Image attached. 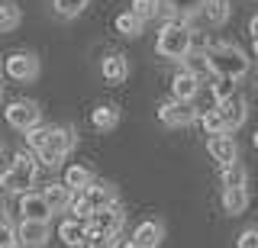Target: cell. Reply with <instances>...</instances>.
I'll list each match as a JSON object with an SVG mask.
<instances>
[{"instance_id": "cell-11", "label": "cell", "mask_w": 258, "mask_h": 248, "mask_svg": "<svg viewBox=\"0 0 258 248\" xmlns=\"http://www.w3.org/2000/svg\"><path fill=\"white\" fill-rule=\"evenodd\" d=\"M48 238H52V232H48V222L23 219L20 226H16V245H23V248H45Z\"/></svg>"}, {"instance_id": "cell-4", "label": "cell", "mask_w": 258, "mask_h": 248, "mask_svg": "<svg viewBox=\"0 0 258 248\" xmlns=\"http://www.w3.org/2000/svg\"><path fill=\"white\" fill-rule=\"evenodd\" d=\"M75 145H78V132L71 126H48L45 145L36 151V161L45 164V168H58L75 151Z\"/></svg>"}, {"instance_id": "cell-20", "label": "cell", "mask_w": 258, "mask_h": 248, "mask_svg": "<svg viewBox=\"0 0 258 248\" xmlns=\"http://www.w3.org/2000/svg\"><path fill=\"white\" fill-rule=\"evenodd\" d=\"M103 81H110V84H123L126 77H129V61H126V55H107L103 58Z\"/></svg>"}, {"instance_id": "cell-18", "label": "cell", "mask_w": 258, "mask_h": 248, "mask_svg": "<svg viewBox=\"0 0 258 248\" xmlns=\"http://www.w3.org/2000/svg\"><path fill=\"white\" fill-rule=\"evenodd\" d=\"M84 235H87V226H84V219H64L61 226H58V238L64 242V248H84Z\"/></svg>"}, {"instance_id": "cell-28", "label": "cell", "mask_w": 258, "mask_h": 248, "mask_svg": "<svg viewBox=\"0 0 258 248\" xmlns=\"http://www.w3.org/2000/svg\"><path fill=\"white\" fill-rule=\"evenodd\" d=\"M197 123H200V129H204L207 135H220V132H229V129H226V123H223V116L216 113V110H207V113H197Z\"/></svg>"}, {"instance_id": "cell-21", "label": "cell", "mask_w": 258, "mask_h": 248, "mask_svg": "<svg viewBox=\"0 0 258 248\" xmlns=\"http://www.w3.org/2000/svg\"><path fill=\"white\" fill-rule=\"evenodd\" d=\"M223 210L229 216H242L248 210V187H223Z\"/></svg>"}, {"instance_id": "cell-19", "label": "cell", "mask_w": 258, "mask_h": 248, "mask_svg": "<svg viewBox=\"0 0 258 248\" xmlns=\"http://www.w3.org/2000/svg\"><path fill=\"white\" fill-rule=\"evenodd\" d=\"M91 126L100 132H110L119 126V107H113V103H100V107L91 110Z\"/></svg>"}, {"instance_id": "cell-40", "label": "cell", "mask_w": 258, "mask_h": 248, "mask_svg": "<svg viewBox=\"0 0 258 248\" xmlns=\"http://www.w3.org/2000/svg\"><path fill=\"white\" fill-rule=\"evenodd\" d=\"M252 145H255V148H258V129H255V135H252Z\"/></svg>"}, {"instance_id": "cell-6", "label": "cell", "mask_w": 258, "mask_h": 248, "mask_svg": "<svg viewBox=\"0 0 258 248\" xmlns=\"http://www.w3.org/2000/svg\"><path fill=\"white\" fill-rule=\"evenodd\" d=\"M4 119H7V126L26 132V129H32V126L42 123V110H39L36 100H13V103H7Z\"/></svg>"}, {"instance_id": "cell-24", "label": "cell", "mask_w": 258, "mask_h": 248, "mask_svg": "<svg viewBox=\"0 0 258 248\" xmlns=\"http://www.w3.org/2000/svg\"><path fill=\"white\" fill-rule=\"evenodd\" d=\"M23 13L20 7L13 4V0H0V33H13L16 26H20Z\"/></svg>"}, {"instance_id": "cell-43", "label": "cell", "mask_w": 258, "mask_h": 248, "mask_svg": "<svg viewBox=\"0 0 258 248\" xmlns=\"http://www.w3.org/2000/svg\"><path fill=\"white\" fill-rule=\"evenodd\" d=\"M0 74H4V65H0Z\"/></svg>"}, {"instance_id": "cell-12", "label": "cell", "mask_w": 258, "mask_h": 248, "mask_svg": "<svg viewBox=\"0 0 258 248\" xmlns=\"http://www.w3.org/2000/svg\"><path fill=\"white\" fill-rule=\"evenodd\" d=\"M207 151H210V158L220 161V164H229V161L239 158V145H236V139H232L229 132L210 135V139H207Z\"/></svg>"}, {"instance_id": "cell-34", "label": "cell", "mask_w": 258, "mask_h": 248, "mask_svg": "<svg viewBox=\"0 0 258 248\" xmlns=\"http://www.w3.org/2000/svg\"><path fill=\"white\" fill-rule=\"evenodd\" d=\"M0 248H16V229L10 222H0Z\"/></svg>"}, {"instance_id": "cell-8", "label": "cell", "mask_w": 258, "mask_h": 248, "mask_svg": "<svg viewBox=\"0 0 258 248\" xmlns=\"http://www.w3.org/2000/svg\"><path fill=\"white\" fill-rule=\"evenodd\" d=\"M216 113L223 116V123H226V129H239L242 123H245V116H248V103L245 97H242L239 91H232V94H226L223 100H216Z\"/></svg>"}, {"instance_id": "cell-27", "label": "cell", "mask_w": 258, "mask_h": 248, "mask_svg": "<svg viewBox=\"0 0 258 248\" xmlns=\"http://www.w3.org/2000/svg\"><path fill=\"white\" fill-rule=\"evenodd\" d=\"M91 181H94V174L87 171L84 164H71L68 171H64V184H68L71 190H84V187H87Z\"/></svg>"}, {"instance_id": "cell-31", "label": "cell", "mask_w": 258, "mask_h": 248, "mask_svg": "<svg viewBox=\"0 0 258 248\" xmlns=\"http://www.w3.org/2000/svg\"><path fill=\"white\" fill-rule=\"evenodd\" d=\"M181 61H184V68H187L190 74H197V77H200V74H207V71H210V68H207V55H194V49H190L187 55H184Z\"/></svg>"}, {"instance_id": "cell-10", "label": "cell", "mask_w": 258, "mask_h": 248, "mask_svg": "<svg viewBox=\"0 0 258 248\" xmlns=\"http://www.w3.org/2000/svg\"><path fill=\"white\" fill-rule=\"evenodd\" d=\"M123 222H126V213H123V206H119V200H116V203L91 213L84 219V226L94 229V232H123Z\"/></svg>"}, {"instance_id": "cell-33", "label": "cell", "mask_w": 258, "mask_h": 248, "mask_svg": "<svg viewBox=\"0 0 258 248\" xmlns=\"http://www.w3.org/2000/svg\"><path fill=\"white\" fill-rule=\"evenodd\" d=\"M236 248H258V226L242 229L239 238H236Z\"/></svg>"}, {"instance_id": "cell-1", "label": "cell", "mask_w": 258, "mask_h": 248, "mask_svg": "<svg viewBox=\"0 0 258 248\" xmlns=\"http://www.w3.org/2000/svg\"><path fill=\"white\" fill-rule=\"evenodd\" d=\"M207 55V68L213 77H229V81H239V77L248 74V68H252V58H248L245 52L239 49V45H229V42H220L213 45Z\"/></svg>"}, {"instance_id": "cell-9", "label": "cell", "mask_w": 258, "mask_h": 248, "mask_svg": "<svg viewBox=\"0 0 258 248\" xmlns=\"http://www.w3.org/2000/svg\"><path fill=\"white\" fill-rule=\"evenodd\" d=\"M4 74L13 81H36L39 77V58L32 52H13L4 58Z\"/></svg>"}, {"instance_id": "cell-3", "label": "cell", "mask_w": 258, "mask_h": 248, "mask_svg": "<svg viewBox=\"0 0 258 248\" xmlns=\"http://www.w3.org/2000/svg\"><path fill=\"white\" fill-rule=\"evenodd\" d=\"M190 49H194V29L184 20H168L165 26H161L158 39H155V52L161 58L181 61Z\"/></svg>"}, {"instance_id": "cell-39", "label": "cell", "mask_w": 258, "mask_h": 248, "mask_svg": "<svg viewBox=\"0 0 258 248\" xmlns=\"http://www.w3.org/2000/svg\"><path fill=\"white\" fill-rule=\"evenodd\" d=\"M252 52H255V58H258V39H255V42H252Z\"/></svg>"}, {"instance_id": "cell-14", "label": "cell", "mask_w": 258, "mask_h": 248, "mask_svg": "<svg viewBox=\"0 0 258 248\" xmlns=\"http://www.w3.org/2000/svg\"><path fill=\"white\" fill-rule=\"evenodd\" d=\"M42 197H45V203H48V210H52V213H64L71 206L75 190H71L64 181H55V184H45V187H42Z\"/></svg>"}, {"instance_id": "cell-30", "label": "cell", "mask_w": 258, "mask_h": 248, "mask_svg": "<svg viewBox=\"0 0 258 248\" xmlns=\"http://www.w3.org/2000/svg\"><path fill=\"white\" fill-rule=\"evenodd\" d=\"M129 10H133L136 17L145 23V20H155L158 13H161V4H158V0H133V7H129Z\"/></svg>"}, {"instance_id": "cell-35", "label": "cell", "mask_w": 258, "mask_h": 248, "mask_svg": "<svg viewBox=\"0 0 258 248\" xmlns=\"http://www.w3.org/2000/svg\"><path fill=\"white\" fill-rule=\"evenodd\" d=\"M232 84H236V81H229V77H216V81H213V97H216V100H223L226 94L236 91Z\"/></svg>"}, {"instance_id": "cell-29", "label": "cell", "mask_w": 258, "mask_h": 248, "mask_svg": "<svg viewBox=\"0 0 258 248\" xmlns=\"http://www.w3.org/2000/svg\"><path fill=\"white\" fill-rule=\"evenodd\" d=\"M87 4H91V0H52L55 13H58V17H64V20L81 17V13L87 10Z\"/></svg>"}, {"instance_id": "cell-5", "label": "cell", "mask_w": 258, "mask_h": 248, "mask_svg": "<svg viewBox=\"0 0 258 248\" xmlns=\"http://www.w3.org/2000/svg\"><path fill=\"white\" fill-rule=\"evenodd\" d=\"M116 203V190L110 187V184H97L91 181L84 190H75V197H71V206L68 210L75 213V219H87L91 213L103 210V206Z\"/></svg>"}, {"instance_id": "cell-17", "label": "cell", "mask_w": 258, "mask_h": 248, "mask_svg": "<svg viewBox=\"0 0 258 248\" xmlns=\"http://www.w3.org/2000/svg\"><path fill=\"white\" fill-rule=\"evenodd\" d=\"M158 4H161V13H168V17H174V20H190L194 13L204 10L207 0H158Z\"/></svg>"}, {"instance_id": "cell-16", "label": "cell", "mask_w": 258, "mask_h": 248, "mask_svg": "<svg viewBox=\"0 0 258 248\" xmlns=\"http://www.w3.org/2000/svg\"><path fill=\"white\" fill-rule=\"evenodd\" d=\"M161 238H165V226L158 219H142L133 232V242H139L142 248H158Z\"/></svg>"}, {"instance_id": "cell-22", "label": "cell", "mask_w": 258, "mask_h": 248, "mask_svg": "<svg viewBox=\"0 0 258 248\" xmlns=\"http://www.w3.org/2000/svg\"><path fill=\"white\" fill-rule=\"evenodd\" d=\"M220 178H223V187H245L248 171L239 161H229V164H220Z\"/></svg>"}, {"instance_id": "cell-13", "label": "cell", "mask_w": 258, "mask_h": 248, "mask_svg": "<svg viewBox=\"0 0 258 248\" xmlns=\"http://www.w3.org/2000/svg\"><path fill=\"white\" fill-rule=\"evenodd\" d=\"M20 216H23V219L48 222V219H52V210H48V203H45L42 194H36V190H26V194L20 197Z\"/></svg>"}, {"instance_id": "cell-15", "label": "cell", "mask_w": 258, "mask_h": 248, "mask_svg": "<svg viewBox=\"0 0 258 248\" xmlns=\"http://www.w3.org/2000/svg\"><path fill=\"white\" fill-rule=\"evenodd\" d=\"M197 91H200V77L190 74L187 68H181V71L171 77V97H174V100H187V103H190L194 97H197Z\"/></svg>"}, {"instance_id": "cell-26", "label": "cell", "mask_w": 258, "mask_h": 248, "mask_svg": "<svg viewBox=\"0 0 258 248\" xmlns=\"http://www.w3.org/2000/svg\"><path fill=\"white\" fill-rule=\"evenodd\" d=\"M119 245V232H94L87 229L84 235V248H116Z\"/></svg>"}, {"instance_id": "cell-25", "label": "cell", "mask_w": 258, "mask_h": 248, "mask_svg": "<svg viewBox=\"0 0 258 248\" xmlns=\"http://www.w3.org/2000/svg\"><path fill=\"white\" fill-rule=\"evenodd\" d=\"M142 26H145V23L136 17L133 10H126V13H119V17H116V33H119V36H126V39L142 36Z\"/></svg>"}, {"instance_id": "cell-23", "label": "cell", "mask_w": 258, "mask_h": 248, "mask_svg": "<svg viewBox=\"0 0 258 248\" xmlns=\"http://www.w3.org/2000/svg\"><path fill=\"white\" fill-rule=\"evenodd\" d=\"M204 10H207V20L213 23V26H223V23L232 17V0H207Z\"/></svg>"}, {"instance_id": "cell-2", "label": "cell", "mask_w": 258, "mask_h": 248, "mask_svg": "<svg viewBox=\"0 0 258 248\" xmlns=\"http://www.w3.org/2000/svg\"><path fill=\"white\" fill-rule=\"evenodd\" d=\"M36 178H39V161L32 158V151H16L13 164L0 174V190L10 197H23L26 190L36 187Z\"/></svg>"}, {"instance_id": "cell-37", "label": "cell", "mask_w": 258, "mask_h": 248, "mask_svg": "<svg viewBox=\"0 0 258 248\" xmlns=\"http://www.w3.org/2000/svg\"><path fill=\"white\" fill-rule=\"evenodd\" d=\"M0 222H10V213H7V203L0 200Z\"/></svg>"}, {"instance_id": "cell-7", "label": "cell", "mask_w": 258, "mask_h": 248, "mask_svg": "<svg viewBox=\"0 0 258 248\" xmlns=\"http://www.w3.org/2000/svg\"><path fill=\"white\" fill-rule=\"evenodd\" d=\"M158 119H161V126H168V129H184V126H190V123H197V110L190 107L187 100H165L158 107Z\"/></svg>"}, {"instance_id": "cell-38", "label": "cell", "mask_w": 258, "mask_h": 248, "mask_svg": "<svg viewBox=\"0 0 258 248\" xmlns=\"http://www.w3.org/2000/svg\"><path fill=\"white\" fill-rule=\"evenodd\" d=\"M123 248H142V245H139V242H133V238H129V242H126Z\"/></svg>"}, {"instance_id": "cell-36", "label": "cell", "mask_w": 258, "mask_h": 248, "mask_svg": "<svg viewBox=\"0 0 258 248\" xmlns=\"http://www.w3.org/2000/svg\"><path fill=\"white\" fill-rule=\"evenodd\" d=\"M248 36H252V42L258 39V13H255L252 20H248Z\"/></svg>"}, {"instance_id": "cell-42", "label": "cell", "mask_w": 258, "mask_h": 248, "mask_svg": "<svg viewBox=\"0 0 258 248\" xmlns=\"http://www.w3.org/2000/svg\"><path fill=\"white\" fill-rule=\"evenodd\" d=\"M0 100H4V91H0Z\"/></svg>"}, {"instance_id": "cell-32", "label": "cell", "mask_w": 258, "mask_h": 248, "mask_svg": "<svg viewBox=\"0 0 258 248\" xmlns=\"http://www.w3.org/2000/svg\"><path fill=\"white\" fill-rule=\"evenodd\" d=\"M45 135H48V126H32V129H26V145H29L32 155L45 145Z\"/></svg>"}, {"instance_id": "cell-41", "label": "cell", "mask_w": 258, "mask_h": 248, "mask_svg": "<svg viewBox=\"0 0 258 248\" xmlns=\"http://www.w3.org/2000/svg\"><path fill=\"white\" fill-rule=\"evenodd\" d=\"M0 161H4V142H0Z\"/></svg>"}]
</instances>
